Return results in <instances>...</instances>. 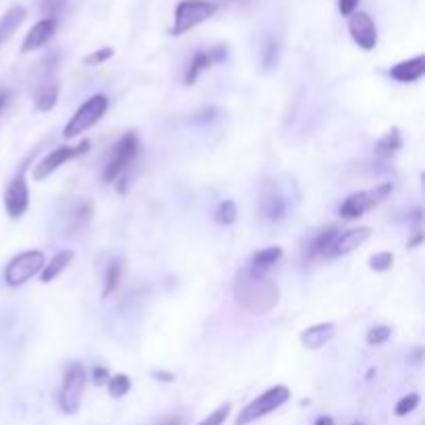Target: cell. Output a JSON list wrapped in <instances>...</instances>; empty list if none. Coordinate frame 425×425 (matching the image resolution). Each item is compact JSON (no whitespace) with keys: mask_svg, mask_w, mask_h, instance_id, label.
I'll use <instances>...</instances> for the list:
<instances>
[{"mask_svg":"<svg viewBox=\"0 0 425 425\" xmlns=\"http://www.w3.org/2000/svg\"><path fill=\"white\" fill-rule=\"evenodd\" d=\"M235 301L253 316L270 314L281 301V288L274 281H270L264 272L257 270H239L233 281Z\"/></svg>","mask_w":425,"mask_h":425,"instance_id":"6da1fadb","label":"cell"},{"mask_svg":"<svg viewBox=\"0 0 425 425\" xmlns=\"http://www.w3.org/2000/svg\"><path fill=\"white\" fill-rule=\"evenodd\" d=\"M218 6L210 0H180L175 8V19L171 27V36H183L204 21L212 19Z\"/></svg>","mask_w":425,"mask_h":425,"instance_id":"7a4b0ae2","label":"cell"},{"mask_svg":"<svg viewBox=\"0 0 425 425\" xmlns=\"http://www.w3.org/2000/svg\"><path fill=\"white\" fill-rule=\"evenodd\" d=\"M108 98L104 94H94L92 98H87L81 106L77 108V112L69 118V123L63 129L65 140H75L81 133H85L87 129H92L96 123L102 121V116L108 110Z\"/></svg>","mask_w":425,"mask_h":425,"instance_id":"3957f363","label":"cell"},{"mask_svg":"<svg viewBox=\"0 0 425 425\" xmlns=\"http://www.w3.org/2000/svg\"><path fill=\"white\" fill-rule=\"evenodd\" d=\"M46 253L39 251V249H27V251H21L19 255H15L8 266L4 268V283L6 286H21L27 281H32L34 276H37L44 266H46Z\"/></svg>","mask_w":425,"mask_h":425,"instance_id":"277c9868","label":"cell"},{"mask_svg":"<svg viewBox=\"0 0 425 425\" xmlns=\"http://www.w3.org/2000/svg\"><path fill=\"white\" fill-rule=\"evenodd\" d=\"M288 398H290V390L286 388V386H283V384L272 386V388H268L264 394H259L257 398H253L249 402L247 407L237 415L235 425L253 424V421H257V419L274 413L276 409H281L284 402H288Z\"/></svg>","mask_w":425,"mask_h":425,"instance_id":"5b68a950","label":"cell"},{"mask_svg":"<svg viewBox=\"0 0 425 425\" xmlns=\"http://www.w3.org/2000/svg\"><path fill=\"white\" fill-rule=\"evenodd\" d=\"M87 388V371L81 363H71L65 371L63 386L58 390V407L63 413L73 415L79 411L83 394Z\"/></svg>","mask_w":425,"mask_h":425,"instance_id":"8992f818","label":"cell"},{"mask_svg":"<svg viewBox=\"0 0 425 425\" xmlns=\"http://www.w3.org/2000/svg\"><path fill=\"white\" fill-rule=\"evenodd\" d=\"M140 147H142V142H140V135L135 131L125 133L116 142L114 149H112V156H110V160L104 166V175H102L104 183H114L116 178L121 177L131 166V162L137 158Z\"/></svg>","mask_w":425,"mask_h":425,"instance_id":"52a82bcc","label":"cell"},{"mask_svg":"<svg viewBox=\"0 0 425 425\" xmlns=\"http://www.w3.org/2000/svg\"><path fill=\"white\" fill-rule=\"evenodd\" d=\"M390 193H392V183H382V185H378L374 189H365V191H355L340 204L338 212L343 216V220H359L363 214L380 206Z\"/></svg>","mask_w":425,"mask_h":425,"instance_id":"ba28073f","label":"cell"},{"mask_svg":"<svg viewBox=\"0 0 425 425\" xmlns=\"http://www.w3.org/2000/svg\"><path fill=\"white\" fill-rule=\"evenodd\" d=\"M25 166L27 162L15 173V177L6 183V189H4V210L13 220H19L30 210V187H27Z\"/></svg>","mask_w":425,"mask_h":425,"instance_id":"9c48e42d","label":"cell"},{"mask_svg":"<svg viewBox=\"0 0 425 425\" xmlns=\"http://www.w3.org/2000/svg\"><path fill=\"white\" fill-rule=\"evenodd\" d=\"M90 145H92L90 140H83L79 145H61V147L52 149L48 156H44L36 164V168H34V178H36V180H44V178H48L50 175H54V173H56L61 166H65L69 160L87 154V152H90Z\"/></svg>","mask_w":425,"mask_h":425,"instance_id":"30bf717a","label":"cell"},{"mask_svg":"<svg viewBox=\"0 0 425 425\" xmlns=\"http://www.w3.org/2000/svg\"><path fill=\"white\" fill-rule=\"evenodd\" d=\"M349 34L353 37V42L365 52L374 50L378 46V30L374 19L363 13V11H355L349 17Z\"/></svg>","mask_w":425,"mask_h":425,"instance_id":"8fae6325","label":"cell"},{"mask_svg":"<svg viewBox=\"0 0 425 425\" xmlns=\"http://www.w3.org/2000/svg\"><path fill=\"white\" fill-rule=\"evenodd\" d=\"M226 56H228L226 46H214V48H208V50H199L191 58V63H189V67L185 71V85H193L199 79L202 73L208 71L210 67L222 63V61H226Z\"/></svg>","mask_w":425,"mask_h":425,"instance_id":"7c38bea8","label":"cell"},{"mask_svg":"<svg viewBox=\"0 0 425 425\" xmlns=\"http://www.w3.org/2000/svg\"><path fill=\"white\" fill-rule=\"evenodd\" d=\"M371 237V228L369 226H357V228H349L345 233H340L336 237V241L332 243V247L326 251V257H343L353 253L355 249L361 247L367 239Z\"/></svg>","mask_w":425,"mask_h":425,"instance_id":"4fadbf2b","label":"cell"},{"mask_svg":"<svg viewBox=\"0 0 425 425\" xmlns=\"http://www.w3.org/2000/svg\"><path fill=\"white\" fill-rule=\"evenodd\" d=\"M56 19L54 17H44L39 19L36 25L27 32V36L21 44V54H27V52H36L39 48H44L52 36L56 34Z\"/></svg>","mask_w":425,"mask_h":425,"instance_id":"5bb4252c","label":"cell"},{"mask_svg":"<svg viewBox=\"0 0 425 425\" xmlns=\"http://www.w3.org/2000/svg\"><path fill=\"white\" fill-rule=\"evenodd\" d=\"M36 108L39 112H50L58 102V79H56V71L54 67L48 73H44V79L39 81L36 90Z\"/></svg>","mask_w":425,"mask_h":425,"instance_id":"9a60e30c","label":"cell"},{"mask_svg":"<svg viewBox=\"0 0 425 425\" xmlns=\"http://www.w3.org/2000/svg\"><path fill=\"white\" fill-rule=\"evenodd\" d=\"M336 332V324L332 321H321V324H316V326H309L301 332V345L309 351H319L321 347H326L332 336Z\"/></svg>","mask_w":425,"mask_h":425,"instance_id":"2e32d148","label":"cell"},{"mask_svg":"<svg viewBox=\"0 0 425 425\" xmlns=\"http://www.w3.org/2000/svg\"><path fill=\"white\" fill-rule=\"evenodd\" d=\"M388 73L390 77L398 83H415L425 75V56L419 54V56H413L409 61L396 63Z\"/></svg>","mask_w":425,"mask_h":425,"instance_id":"e0dca14e","label":"cell"},{"mask_svg":"<svg viewBox=\"0 0 425 425\" xmlns=\"http://www.w3.org/2000/svg\"><path fill=\"white\" fill-rule=\"evenodd\" d=\"M259 214L266 220H283L286 214V202L283 195L276 191V187L266 185L264 187V195H261V204H259Z\"/></svg>","mask_w":425,"mask_h":425,"instance_id":"ac0fdd59","label":"cell"},{"mask_svg":"<svg viewBox=\"0 0 425 425\" xmlns=\"http://www.w3.org/2000/svg\"><path fill=\"white\" fill-rule=\"evenodd\" d=\"M73 257H75V253H73L71 249H63V251H58V253H54L52 255V259L50 261H46V266H44V270L39 272V278H42V283L48 284L52 283V281H56L67 268H69V264L73 261Z\"/></svg>","mask_w":425,"mask_h":425,"instance_id":"d6986e66","label":"cell"},{"mask_svg":"<svg viewBox=\"0 0 425 425\" xmlns=\"http://www.w3.org/2000/svg\"><path fill=\"white\" fill-rule=\"evenodd\" d=\"M25 17H27V11H25V6H21V4L11 6V8L2 15V19H0V46L19 30V25L25 21Z\"/></svg>","mask_w":425,"mask_h":425,"instance_id":"ffe728a7","label":"cell"},{"mask_svg":"<svg viewBox=\"0 0 425 425\" xmlns=\"http://www.w3.org/2000/svg\"><path fill=\"white\" fill-rule=\"evenodd\" d=\"M338 235H340V228H338L336 224H330V226L321 228L318 235H316V239L312 241L307 255H309V257L326 255V251L332 247V243L336 241V237H338Z\"/></svg>","mask_w":425,"mask_h":425,"instance_id":"44dd1931","label":"cell"},{"mask_svg":"<svg viewBox=\"0 0 425 425\" xmlns=\"http://www.w3.org/2000/svg\"><path fill=\"white\" fill-rule=\"evenodd\" d=\"M283 257V249L281 247H266L259 249L253 253L251 257V270H257V272H266L268 268H272L278 259Z\"/></svg>","mask_w":425,"mask_h":425,"instance_id":"7402d4cb","label":"cell"},{"mask_svg":"<svg viewBox=\"0 0 425 425\" xmlns=\"http://www.w3.org/2000/svg\"><path fill=\"white\" fill-rule=\"evenodd\" d=\"M123 276V261L121 259H112L108 264L106 274H104V288H102V297H110L121 283Z\"/></svg>","mask_w":425,"mask_h":425,"instance_id":"603a6c76","label":"cell"},{"mask_svg":"<svg viewBox=\"0 0 425 425\" xmlns=\"http://www.w3.org/2000/svg\"><path fill=\"white\" fill-rule=\"evenodd\" d=\"M106 388L112 398H123L131 390V378L127 374H114V376L108 378Z\"/></svg>","mask_w":425,"mask_h":425,"instance_id":"cb8c5ba5","label":"cell"},{"mask_svg":"<svg viewBox=\"0 0 425 425\" xmlns=\"http://www.w3.org/2000/svg\"><path fill=\"white\" fill-rule=\"evenodd\" d=\"M214 218H216V222H218L220 226H230V224H235L237 218H239L237 204H235L233 199H224V202L218 206V210H216V214H214Z\"/></svg>","mask_w":425,"mask_h":425,"instance_id":"d4e9b609","label":"cell"},{"mask_svg":"<svg viewBox=\"0 0 425 425\" xmlns=\"http://www.w3.org/2000/svg\"><path fill=\"white\" fill-rule=\"evenodd\" d=\"M400 145H402V142H400L398 129H390L388 133L376 143V152L382 154V156H392V154H396L400 149Z\"/></svg>","mask_w":425,"mask_h":425,"instance_id":"484cf974","label":"cell"},{"mask_svg":"<svg viewBox=\"0 0 425 425\" xmlns=\"http://www.w3.org/2000/svg\"><path fill=\"white\" fill-rule=\"evenodd\" d=\"M73 222L71 226L73 228H83V226H87V222L92 220V216H94V206L87 202V199H81L75 208H73Z\"/></svg>","mask_w":425,"mask_h":425,"instance_id":"4316f807","label":"cell"},{"mask_svg":"<svg viewBox=\"0 0 425 425\" xmlns=\"http://www.w3.org/2000/svg\"><path fill=\"white\" fill-rule=\"evenodd\" d=\"M419 394L417 392H409V394H405L398 402H396V407H394V413L398 415V417H405V415H409V413H413L417 407H419Z\"/></svg>","mask_w":425,"mask_h":425,"instance_id":"83f0119b","label":"cell"},{"mask_svg":"<svg viewBox=\"0 0 425 425\" xmlns=\"http://www.w3.org/2000/svg\"><path fill=\"white\" fill-rule=\"evenodd\" d=\"M394 264V255L390 251H378L369 257V268L374 272H388Z\"/></svg>","mask_w":425,"mask_h":425,"instance_id":"f1b7e54d","label":"cell"},{"mask_svg":"<svg viewBox=\"0 0 425 425\" xmlns=\"http://www.w3.org/2000/svg\"><path fill=\"white\" fill-rule=\"evenodd\" d=\"M392 336V328L390 326H374L367 330V345L369 347H380L384 345Z\"/></svg>","mask_w":425,"mask_h":425,"instance_id":"f546056e","label":"cell"},{"mask_svg":"<svg viewBox=\"0 0 425 425\" xmlns=\"http://www.w3.org/2000/svg\"><path fill=\"white\" fill-rule=\"evenodd\" d=\"M112 56H114V48L104 46V48H98V50H94L92 54H87V56L83 58V65H85V67H98V65H104Z\"/></svg>","mask_w":425,"mask_h":425,"instance_id":"4dcf8cb0","label":"cell"},{"mask_svg":"<svg viewBox=\"0 0 425 425\" xmlns=\"http://www.w3.org/2000/svg\"><path fill=\"white\" fill-rule=\"evenodd\" d=\"M261 63H264V69H266V71H272V69L278 65V44H276L274 39H270V42L266 44Z\"/></svg>","mask_w":425,"mask_h":425,"instance_id":"1f68e13d","label":"cell"},{"mask_svg":"<svg viewBox=\"0 0 425 425\" xmlns=\"http://www.w3.org/2000/svg\"><path fill=\"white\" fill-rule=\"evenodd\" d=\"M228 413H230V405L226 402V405H220L216 411H212L202 424L197 425H222L226 421V417H228Z\"/></svg>","mask_w":425,"mask_h":425,"instance_id":"d6a6232c","label":"cell"},{"mask_svg":"<svg viewBox=\"0 0 425 425\" xmlns=\"http://www.w3.org/2000/svg\"><path fill=\"white\" fill-rule=\"evenodd\" d=\"M108 378H110V371H108L104 365H96L94 367V384L96 386H106Z\"/></svg>","mask_w":425,"mask_h":425,"instance_id":"836d02e7","label":"cell"},{"mask_svg":"<svg viewBox=\"0 0 425 425\" xmlns=\"http://www.w3.org/2000/svg\"><path fill=\"white\" fill-rule=\"evenodd\" d=\"M357 4H359V0H338V11H340V15L351 17L357 11Z\"/></svg>","mask_w":425,"mask_h":425,"instance_id":"e575fe53","label":"cell"},{"mask_svg":"<svg viewBox=\"0 0 425 425\" xmlns=\"http://www.w3.org/2000/svg\"><path fill=\"white\" fill-rule=\"evenodd\" d=\"M154 378H156L158 382H166V384H171V382L177 380L175 374H171V371H154Z\"/></svg>","mask_w":425,"mask_h":425,"instance_id":"d590c367","label":"cell"},{"mask_svg":"<svg viewBox=\"0 0 425 425\" xmlns=\"http://www.w3.org/2000/svg\"><path fill=\"white\" fill-rule=\"evenodd\" d=\"M202 114H204V116H197L195 121H208V118L212 121L214 116H216V108H206V110H204Z\"/></svg>","mask_w":425,"mask_h":425,"instance_id":"8d00e7d4","label":"cell"},{"mask_svg":"<svg viewBox=\"0 0 425 425\" xmlns=\"http://www.w3.org/2000/svg\"><path fill=\"white\" fill-rule=\"evenodd\" d=\"M314 425H334V419H332V417H326V415H319L318 419L314 421Z\"/></svg>","mask_w":425,"mask_h":425,"instance_id":"74e56055","label":"cell"},{"mask_svg":"<svg viewBox=\"0 0 425 425\" xmlns=\"http://www.w3.org/2000/svg\"><path fill=\"white\" fill-rule=\"evenodd\" d=\"M6 102H8V92H6V90H0V110L6 106Z\"/></svg>","mask_w":425,"mask_h":425,"instance_id":"f35d334b","label":"cell"},{"mask_svg":"<svg viewBox=\"0 0 425 425\" xmlns=\"http://www.w3.org/2000/svg\"><path fill=\"white\" fill-rule=\"evenodd\" d=\"M164 425H180V421L178 419H171V421H166Z\"/></svg>","mask_w":425,"mask_h":425,"instance_id":"ab89813d","label":"cell"},{"mask_svg":"<svg viewBox=\"0 0 425 425\" xmlns=\"http://www.w3.org/2000/svg\"><path fill=\"white\" fill-rule=\"evenodd\" d=\"M52 2H54V4H58L61 0H46V4H52Z\"/></svg>","mask_w":425,"mask_h":425,"instance_id":"60d3db41","label":"cell"},{"mask_svg":"<svg viewBox=\"0 0 425 425\" xmlns=\"http://www.w3.org/2000/svg\"><path fill=\"white\" fill-rule=\"evenodd\" d=\"M353 425H361V424H353Z\"/></svg>","mask_w":425,"mask_h":425,"instance_id":"b9f144b4","label":"cell"}]
</instances>
